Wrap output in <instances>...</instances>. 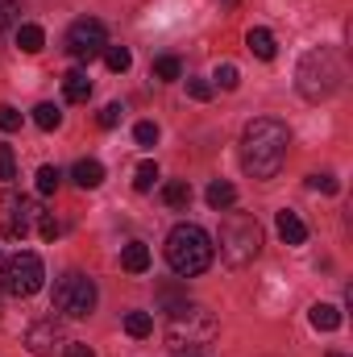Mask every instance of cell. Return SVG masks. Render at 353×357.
<instances>
[{"mask_svg":"<svg viewBox=\"0 0 353 357\" xmlns=\"http://www.w3.org/2000/svg\"><path fill=\"white\" fill-rule=\"evenodd\" d=\"M204 199H208V208H212V212H225V208H233V204H237V187H233V183H225V178H216V183H208Z\"/></svg>","mask_w":353,"mask_h":357,"instance_id":"cell-13","label":"cell"},{"mask_svg":"<svg viewBox=\"0 0 353 357\" xmlns=\"http://www.w3.org/2000/svg\"><path fill=\"white\" fill-rule=\"evenodd\" d=\"M220 254L229 266H250L258 254H262V225L246 212H233L225 216L220 225Z\"/></svg>","mask_w":353,"mask_h":357,"instance_id":"cell-5","label":"cell"},{"mask_svg":"<svg viewBox=\"0 0 353 357\" xmlns=\"http://www.w3.org/2000/svg\"><path fill=\"white\" fill-rule=\"evenodd\" d=\"M125 333H129L133 341H146V337L154 333V320H150V312H129V316H125Z\"/></svg>","mask_w":353,"mask_h":357,"instance_id":"cell-20","label":"cell"},{"mask_svg":"<svg viewBox=\"0 0 353 357\" xmlns=\"http://www.w3.org/2000/svg\"><path fill=\"white\" fill-rule=\"evenodd\" d=\"M216 333H220V324H216V316H212L208 307H200V303H179L175 312H171V320H167V349H175V354H183V349L195 354V349L212 345Z\"/></svg>","mask_w":353,"mask_h":357,"instance_id":"cell-2","label":"cell"},{"mask_svg":"<svg viewBox=\"0 0 353 357\" xmlns=\"http://www.w3.org/2000/svg\"><path fill=\"white\" fill-rule=\"evenodd\" d=\"M295 88H299V96H303L308 104H320V100H329L333 91L341 88V63H337V54H333L329 46H320V50H308V54L299 59Z\"/></svg>","mask_w":353,"mask_h":357,"instance_id":"cell-4","label":"cell"},{"mask_svg":"<svg viewBox=\"0 0 353 357\" xmlns=\"http://www.w3.org/2000/svg\"><path fill=\"white\" fill-rule=\"evenodd\" d=\"M17 46H21L25 54H38V50L46 46V29H42V25H21V29H17Z\"/></svg>","mask_w":353,"mask_h":357,"instance_id":"cell-18","label":"cell"},{"mask_svg":"<svg viewBox=\"0 0 353 357\" xmlns=\"http://www.w3.org/2000/svg\"><path fill=\"white\" fill-rule=\"evenodd\" d=\"M104 63H108V71H129L133 67V54H129V46H104Z\"/></svg>","mask_w":353,"mask_h":357,"instance_id":"cell-22","label":"cell"},{"mask_svg":"<svg viewBox=\"0 0 353 357\" xmlns=\"http://www.w3.org/2000/svg\"><path fill=\"white\" fill-rule=\"evenodd\" d=\"M59 183H63V171H59V167H42V171H38V191H42V195H54Z\"/></svg>","mask_w":353,"mask_h":357,"instance_id":"cell-25","label":"cell"},{"mask_svg":"<svg viewBox=\"0 0 353 357\" xmlns=\"http://www.w3.org/2000/svg\"><path fill=\"white\" fill-rule=\"evenodd\" d=\"M220 4H225V8H233V4H237V0H220Z\"/></svg>","mask_w":353,"mask_h":357,"instance_id":"cell-36","label":"cell"},{"mask_svg":"<svg viewBox=\"0 0 353 357\" xmlns=\"http://www.w3.org/2000/svg\"><path fill=\"white\" fill-rule=\"evenodd\" d=\"M167 266L179 278H195L212 266V237L200 225H175L167 233Z\"/></svg>","mask_w":353,"mask_h":357,"instance_id":"cell-3","label":"cell"},{"mask_svg":"<svg viewBox=\"0 0 353 357\" xmlns=\"http://www.w3.org/2000/svg\"><path fill=\"white\" fill-rule=\"evenodd\" d=\"M154 183H158V167H154V162H142V167L133 171V187H137V191H150Z\"/></svg>","mask_w":353,"mask_h":357,"instance_id":"cell-26","label":"cell"},{"mask_svg":"<svg viewBox=\"0 0 353 357\" xmlns=\"http://www.w3.org/2000/svg\"><path fill=\"white\" fill-rule=\"evenodd\" d=\"M163 199H167V208H187L191 204V183L187 178H171L163 187Z\"/></svg>","mask_w":353,"mask_h":357,"instance_id":"cell-19","label":"cell"},{"mask_svg":"<svg viewBox=\"0 0 353 357\" xmlns=\"http://www.w3.org/2000/svg\"><path fill=\"white\" fill-rule=\"evenodd\" d=\"M0 208H4V233L8 237H25L33 229V220L42 216L38 199H29V195H4Z\"/></svg>","mask_w":353,"mask_h":357,"instance_id":"cell-9","label":"cell"},{"mask_svg":"<svg viewBox=\"0 0 353 357\" xmlns=\"http://www.w3.org/2000/svg\"><path fill=\"white\" fill-rule=\"evenodd\" d=\"M25 345H29L33 357H54V349H63L67 341H63V333H59L54 320H42V324H33V328L25 333Z\"/></svg>","mask_w":353,"mask_h":357,"instance_id":"cell-10","label":"cell"},{"mask_svg":"<svg viewBox=\"0 0 353 357\" xmlns=\"http://www.w3.org/2000/svg\"><path fill=\"white\" fill-rule=\"evenodd\" d=\"M0 129H4V133H13V129H21V112H17L13 104H0Z\"/></svg>","mask_w":353,"mask_h":357,"instance_id":"cell-32","label":"cell"},{"mask_svg":"<svg viewBox=\"0 0 353 357\" xmlns=\"http://www.w3.org/2000/svg\"><path fill=\"white\" fill-rule=\"evenodd\" d=\"M212 79H216L212 88H225V91H233V88H237V84H241V71H237L233 63H220V67L212 71Z\"/></svg>","mask_w":353,"mask_h":357,"instance_id":"cell-24","label":"cell"},{"mask_svg":"<svg viewBox=\"0 0 353 357\" xmlns=\"http://www.w3.org/2000/svg\"><path fill=\"white\" fill-rule=\"evenodd\" d=\"M278 237H283L287 245H303V241H308V225H303V216L291 212V208H283V212H278Z\"/></svg>","mask_w":353,"mask_h":357,"instance_id":"cell-11","label":"cell"},{"mask_svg":"<svg viewBox=\"0 0 353 357\" xmlns=\"http://www.w3.org/2000/svg\"><path fill=\"white\" fill-rule=\"evenodd\" d=\"M287 146H291V129L274 116H258L246 125L241 133V167L254 178H274L287 162Z\"/></svg>","mask_w":353,"mask_h":357,"instance_id":"cell-1","label":"cell"},{"mask_svg":"<svg viewBox=\"0 0 353 357\" xmlns=\"http://www.w3.org/2000/svg\"><path fill=\"white\" fill-rule=\"evenodd\" d=\"M329 357H345V354H329Z\"/></svg>","mask_w":353,"mask_h":357,"instance_id":"cell-37","label":"cell"},{"mask_svg":"<svg viewBox=\"0 0 353 357\" xmlns=\"http://www.w3.org/2000/svg\"><path fill=\"white\" fill-rule=\"evenodd\" d=\"M0 266H4V254H0Z\"/></svg>","mask_w":353,"mask_h":357,"instance_id":"cell-38","label":"cell"},{"mask_svg":"<svg viewBox=\"0 0 353 357\" xmlns=\"http://www.w3.org/2000/svg\"><path fill=\"white\" fill-rule=\"evenodd\" d=\"M133 142H137V146H146V150H150V146H154V142H158V125H154V121H142V125H137V129H133Z\"/></svg>","mask_w":353,"mask_h":357,"instance_id":"cell-29","label":"cell"},{"mask_svg":"<svg viewBox=\"0 0 353 357\" xmlns=\"http://www.w3.org/2000/svg\"><path fill=\"white\" fill-rule=\"evenodd\" d=\"M308 187H312V191H324V195H337V191H341V183L333 175H308Z\"/></svg>","mask_w":353,"mask_h":357,"instance_id":"cell-31","label":"cell"},{"mask_svg":"<svg viewBox=\"0 0 353 357\" xmlns=\"http://www.w3.org/2000/svg\"><path fill=\"white\" fill-rule=\"evenodd\" d=\"M0 274H4V278H0L4 295H13V299H29V295H38V291H42L46 266H42V258H38L33 250H21V254L4 258Z\"/></svg>","mask_w":353,"mask_h":357,"instance_id":"cell-6","label":"cell"},{"mask_svg":"<svg viewBox=\"0 0 353 357\" xmlns=\"http://www.w3.org/2000/svg\"><path fill=\"white\" fill-rule=\"evenodd\" d=\"M0 178H4V183L17 178V158H13V146H8V142H0Z\"/></svg>","mask_w":353,"mask_h":357,"instance_id":"cell-27","label":"cell"},{"mask_svg":"<svg viewBox=\"0 0 353 357\" xmlns=\"http://www.w3.org/2000/svg\"><path fill=\"white\" fill-rule=\"evenodd\" d=\"M88 96H91V79H88V71H67L63 75V100L67 104H88Z\"/></svg>","mask_w":353,"mask_h":357,"instance_id":"cell-12","label":"cell"},{"mask_svg":"<svg viewBox=\"0 0 353 357\" xmlns=\"http://www.w3.org/2000/svg\"><path fill=\"white\" fill-rule=\"evenodd\" d=\"M121 116H125V104H117V100H112V104H104V108H100V129H117V125H121Z\"/></svg>","mask_w":353,"mask_h":357,"instance_id":"cell-28","label":"cell"},{"mask_svg":"<svg viewBox=\"0 0 353 357\" xmlns=\"http://www.w3.org/2000/svg\"><path fill=\"white\" fill-rule=\"evenodd\" d=\"M63 46H67V54H71L75 63H91V59H100V54H104V46H108L104 21H96V17H80V21L67 29Z\"/></svg>","mask_w":353,"mask_h":357,"instance_id":"cell-8","label":"cell"},{"mask_svg":"<svg viewBox=\"0 0 353 357\" xmlns=\"http://www.w3.org/2000/svg\"><path fill=\"white\" fill-rule=\"evenodd\" d=\"M33 125L46 129V133L59 129V125H63V108H59V104H38V108H33Z\"/></svg>","mask_w":353,"mask_h":357,"instance_id":"cell-21","label":"cell"},{"mask_svg":"<svg viewBox=\"0 0 353 357\" xmlns=\"http://www.w3.org/2000/svg\"><path fill=\"white\" fill-rule=\"evenodd\" d=\"M308 320H312L316 333H337V328H341V307H333V303H312Z\"/></svg>","mask_w":353,"mask_h":357,"instance_id":"cell-14","label":"cell"},{"mask_svg":"<svg viewBox=\"0 0 353 357\" xmlns=\"http://www.w3.org/2000/svg\"><path fill=\"white\" fill-rule=\"evenodd\" d=\"M96 282H91L88 274H80V270H67L59 282H54V312H63L67 320H84L91 316V307H96Z\"/></svg>","mask_w":353,"mask_h":357,"instance_id":"cell-7","label":"cell"},{"mask_svg":"<svg viewBox=\"0 0 353 357\" xmlns=\"http://www.w3.org/2000/svg\"><path fill=\"white\" fill-rule=\"evenodd\" d=\"M121 266L129 270V274H146V270H150V250H146L142 241H129V245L121 250Z\"/></svg>","mask_w":353,"mask_h":357,"instance_id":"cell-16","label":"cell"},{"mask_svg":"<svg viewBox=\"0 0 353 357\" xmlns=\"http://www.w3.org/2000/svg\"><path fill=\"white\" fill-rule=\"evenodd\" d=\"M38 233H42V237H46V241H54V237H59V233H63V229H59V220H54V216H50V212H42V216H38Z\"/></svg>","mask_w":353,"mask_h":357,"instance_id":"cell-33","label":"cell"},{"mask_svg":"<svg viewBox=\"0 0 353 357\" xmlns=\"http://www.w3.org/2000/svg\"><path fill=\"white\" fill-rule=\"evenodd\" d=\"M63 357H96V349L84 345V341H67V345H63Z\"/></svg>","mask_w":353,"mask_h":357,"instance_id":"cell-34","label":"cell"},{"mask_svg":"<svg viewBox=\"0 0 353 357\" xmlns=\"http://www.w3.org/2000/svg\"><path fill=\"white\" fill-rule=\"evenodd\" d=\"M17 21V0H0V29H8Z\"/></svg>","mask_w":353,"mask_h":357,"instance_id":"cell-35","label":"cell"},{"mask_svg":"<svg viewBox=\"0 0 353 357\" xmlns=\"http://www.w3.org/2000/svg\"><path fill=\"white\" fill-rule=\"evenodd\" d=\"M212 84H208V79H200V75H191V79H187V96H191V100H200V104H204V100H212Z\"/></svg>","mask_w":353,"mask_h":357,"instance_id":"cell-30","label":"cell"},{"mask_svg":"<svg viewBox=\"0 0 353 357\" xmlns=\"http://www.w3.org/2000/svg\"><path fill=\"white\" fill-rule=\"evenodd\" d=\"M71 178H75L84 191H91V187H100V183H104V167H100L96 158H80V162H75V171H71Z\"/></svg>","mask_w":353,"mask_h":357,"instance_id":"cell-17","label":"cell"},{"mask_svg":"<svg viewBox=\"0 0 353 357\" xmlns=\"http://www.w3.org/2000/svg\"><path fill=\"white\" fill-rule=\"evenodd\" d=\"M154 75L167 79V84L171 79H183V63H179L175 54H163V59H154Z\"/></svg>","mask_w":353,"mask_h":357,"instance_id":"cell-23","label":"cell"},{"mask_svg":"<svg viewBox=\"0 0 353 357\" xmlns=\"http://www.w3.org/2000/svg\"><path fill=\"white\" fill-rule=\"evenodd\" d=\"M246 46H250V50H254V59H262V63H270V59H274V50H278V46H274V33L262 29V25H254V29L246 33Z\"/></svg>","mask_w":353,"mask_h":357,"instance_id":"cell-15","label":"cell"}]
</instances>
